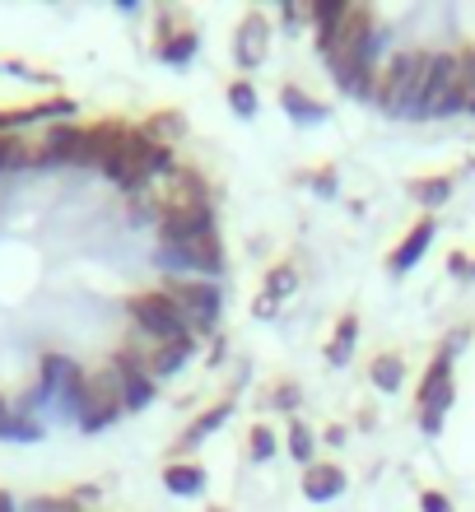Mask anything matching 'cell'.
<instances>
[{"label": "cell", "instance_id": "cell-12", "mask_svg": "<svg viewBox=\"0 0 475 512\" xmlns=\"http://www.w3.org/2000/svg\"><path fill=\"white\" fill-rule=\"evenodd\" d=\"M266 52H271V24H266V14L261 10H252L238 24V47H233V61L243 70H252V66H261L266 61Z\"/></svg>", "mask_w": 475, "mask_h": 512}, {"label": "cell", "instance_id": "cell-28", "mask_svg": "<svg viewBox=\"0 0 475 512\" xmlns=\"http://www.w3.org/2000/svg\"><path fill=\"white\" fill-rule=\"evenodd\" d=\"M229 108L238 112V117H257V89L247 80H233L229 84Z\"/></svg>", "mask_w": 475, "mask_h": 512}, {"label": "cell", "instance_id": "cell-26", "mask_svg": "<svg viewBox=\"0 0 475 512\" xmlns=\"http://www.w3.org/2000/svg\"><path fill=\"white\" fill-rule=\"evenodd\" d=\"M299 289V275H294V266H275L271 275H266V289H261V298H271L275 308H280V298L294 294Z\"/></svg>", "mask_w": 475, "mask_h": 512}, {"label": "cell", "instance_id": "cell-10", "mask_svg": "<svg viewBox=\"0 0 475 512\" xmlns=\"http://www.w3.org/2000/svg\"><path fill=\"white\" fill-rule=\"evenodd\" d=\"M112 373H117V391H122V405L126 410H140V405L154 401V391H159V382L140 368V359L131 350H117V359H112Z\"/></svg>", "mask_w": 475, "mask_h": 512}, {"label": "cell", "instance_id": "cell-3", "mask_svg": "<svg viewBox=\"0 0 475 512\" xmlns=\"http://www.w3.org/2000/svg\"><path fill=\"white\" fill-rule=\"evenodd\" d=\"M126 308H131V317H136V326H140V336L145 340H187L191 336L187 312L177 308L173 294L150 289V294H136Z\"/></svg>", "mask_w": 475, "mask_h": 512}, {"label": "cell", "instance_id": "cell-24", "mask_svg": "<svg viewBox=\"0 0 475 512\" xmlns=\"http://www.w3.org/2000/svg\"><path fill=\"white\" fill-rule=\"evenodd\" d=\"M196 52H201V33H196V28H187V33H173V38H163V47H159V56L168 61V66H187Z\"/></svg>", "mask_w": 475, "mask_h": 512}, {"label": "cell", "instance_id": "cell-11", "mask_svg": "<svg viewBox=\"0 0 475 512\" xmlns=\"http://www.w3.org/2000/svg\"><path fill=\"white\" fill-rule=\"evenodd\" d=\"M196 238H215V210H182V215H163L159 247L196 243Z\"/></svg>", "mask_w": 475, "mask_h": 512}, {"label": "cell", "instance_id": "cell-36", "mask_svg": "<svg viewBox=\"0 0 475 512\" xmlns=\"http://www.w3.org/2000/svg\"><path fill=\"white\" fill-rule=\"evenodd\" d=\"M308 182H313V187L322 191V196H336V173H331V168H322V173H313V177H308Z\"/></svg>", "mask_w": 475, "mask_h": 512}, {"label": "cell", "instance_id": "cell-8", "mask_svg": "<svg viewBox=\"0 0 475 512\" xmlns=\"http://www.w3.org/2000/svg\"><path fill=\"white\" fill-rule=\"evenodd\" d=\"M126 350L136 354L140 368H145V373L159 382V378H173L177 368H182L191 354H196V336H187V340H145V336H140L136 345H126Z\"/></svg>", "mask_w": 475, "mask_h": 512}, {"label": "cell", "instance_id": "cell-35", "mask_svg": "<svg viewBox=\"0 0 475 512\" xmlns=\"http://www.w3.org/2000/svg\"><path fill=\"white\" fill-rule=\"evenodd\" d=\"M466 340H471V331H466V326H457V331H448V336H443V350H438V354L457 359V354L466 350Z\"/></svg>", "mask_w": 475, "mask_h": 512}, {"label": "cell", "instance_id": "cell-39", "mask_svg": "<svg viewBox=\"0 0 475 512\" xmlns=\"http://www.w3.org/2000/svg\"><path fill=\"white\" fill-rule=\"evenodd\" d=\"M0 512H19V508H14V499L5 494V489H0Z\"/></svg>", "mask_w": 475, "mask_h": 512}, {"label": "cell", "instance_id": "cell-42", "mask_svg": "<svg viewBox=\"0 0 475 512\" xmlns=\"http://www.w3.org/2000/svg\"><path fill=\"white\" fill-rule=\"evenodd\" d=\"M471 275H475V261H471Z\"/></svg>", "mask_w": 475, "mask_h": 512}, {"label": "cell", "instance_id": "cell-14", "mask_svg": "<svg viewBox=\"0 0 475 512\" xmlns=\"http://www.w3.org/2000/svg\"><path fill=\"white\" fill-rule=\"evenodd\" d=\"M75 103L70 98H52V103H38V108H19V112H0V135H14V131H24V126L33 122H56L61 126V117H75Z\"/></svg>", "mask_w": 475, "mask_h": 512}, {"label": "cell", "instance_id": "cell-27", "mask_svg": "<svg viewBox=\"0 0 475 512\" xmlns=\"http://www.w3.org/2000/svg\"><path fill=\"white\" fill-rule=\"evenodd\" d=\"M33 163V149L19 140V135H0V173H14V168H24Z\"/></svg>", "mask_w": 475, "mask_h": 512}, {"label": "cell", "instance_id": "cell-37", "mask_svg": "<svg viewBox=\"0 0 475 512\" xmlns=\"http://www.w3.org/2000/svg\"><path fill=\"white\" fill-rule=\"evenodd\" d=\"M275 405H285V410H294V405H299V391H294V387H280V391H275Z\"/></svg>", "mask_w": 475, "mask_h": 512}, {"label": "cell", "instance_id": "cell-31", "mask_svg": "<svg viewBox=\"0 0 475 512\" xmlns=\"http://www.w3.org/2000/svg\"><path fill=\"white\" fill-rule=\"evenodd\" d=\"M247 457H252V461H271L275 457V433L266 429V424H257V429H252V438H247Z\"/></svg>", "mask_w": 475, "mask_h": 512}, {"label": "cell", "instance_id": "cell-21", "mask_svg": "<svg viewBox=\"0 0 475 512\" xmlns=\"http://www.w3.org/2000/svg\"><path fill=\"white\" fill-rule=\"evenodd\" d=\"M345 10H350L345 0H313V5H308V14H313V24H317V47H326V42L336 38Z\"/></svg>", "mask_w": 475, "mask_h": 512}, {"label": "cell", "instance_id": "cell-19", "mask_svg": "<svg viewBox=\"0 0 475 512\" xmlns=\"http://www.w3.org/2000/svg\"><path fill=\"white\" fill-rule=\"evenodd\" d=\"M233 415V401H219V405H210V410H205V415H196V424H191L187 433H182V438H177V452H191V447L196 443H205V438H210V433L219 429V424H224V419Z\"/></svg>", "mask_w": 475, "mask_h": 512}, {"label": "cell", "instance_id": "cell-2", "mask_svg": "<svg viewBox=\"0 0 475 512\" xmlns=\"http://www.w3.org/2000/svg\"><path fill=\"white\" fill-rule=\"evenodd\" d=\"M457 112H466L462 56H457V52H434V56H429V75H424L420 122H438V117H457Z\"/></svg>", "mask_w": 475, "mask_h": 512}, {"label": "cell", "instance_id": "cell-33", "mask_svg": "<svg viewBox=\"0 0 475 512\" xmlns=\"http://www.w3.org/2000/svg\"><path fill=\"white\" fill-rule=\"evenodd\" d=\"M19 512H80L75 499H28Z\"/></svg>", "mask_w": 475, "mask_h": 512}, {"label": "cell", "instance_id": "cell-15", "mask_svg": "<svg viewBox=\"0 0 475 512\" xmlns=\"http://www.w3.org/2000/svg\"><path fill=\"white\" fill-rule=\"evenodd\" d=\"M340 489H345V471L331 466V461H313V466H303V494L313 503H326L336 499Z\"/></svg>", "mask_w": 475, "mask_h": 512}, {"label": "cell", "instance_id": "cell-16", "mask_svg": "<svg viewBox=\"0 0 475 512\" xmlns=\"http://www.w3.org/2000/svg\"><path fill=\"white\" fill-rule=\"evenodd\" d=\"M80 373V364L75 359H66V354H47L42 359V382H38V401H61V391H66V382Z\"/></svg>", "mask_w": 475, "mask_h": 512}, {"label": "cell", "instance_id": "cell-41", "mask_svg": "<svg viewBox=\"0 0 475 512\" xmlns=\"http://www.w3.org/2000/svg\"><path fill=\"white\" fill-rule=\"evenodd\" d=\"M210 512H224V508H210Z\"/></svg>", "mask_w": 475, "mask_h": 512}, {"label": "cell", "instance_id": "cell-17", "mask_svg": "<svg viewBox=\"0 0 475 512\" xmlns=\"http://www.w3.org/2000/svg\"><path fill=\"white\" fill-rule=\"evenodd\" d=\"M163 489L177 494V499H196L205 489V471L196 461H168V466H163Z\"/></svg>", "mask_w": 475, "mask_h": 512}, {"label": "cell", "instance_id": "cell-30", "mask_svg": "<svg viewBox=\"0 0 475 512\" xmlns=\"http://www.w3.org/2000/svg\"><path fill=\"white\" fill-rule=\"evenodd\" d=\"M289 457L299 461V466H313V433H308V424L289 429Z\"/></svg>", "mask_w": 475, "mask_h": 512}, {"label": "cell", "instance_id": "cell-34", "mask_svg": "<svg viewBox=\"0 0 475 512\" xmlns=\"http://www.w3.org/2000/svg\"><path fill=\"white\" fill-rule=\"evenodd\" d=\"M420 512H452V499L443 489H424L420 494Z\"/></svg>", "mask_w": 475, "mask_h": 512}, {"label": "cell", "instance_id": "cell-9", "mask_svg": "<svg viewBox=\"0 0 475 512\" xmlns=\"http://www.w3.org/2000/svg\"><path fill=\"white\" fill-rule=\"evenodd\" d=\"M33 163H89V126H47V135H42V149H33Z\"/></svg>", "mask_w": 475, "mask_h": 512}, {"label": "cell", "instance_id": "cell-4", "mask_svg": "<svg viewBox=\"0 0 475 512\" xmlns=\"http://www.w3.org/2000/svg\"><path fill=\"white\" fill-rule=\"evenodd\" d=\"M457 401V382H452V359L448 354H434V364L424 368L420 382V429L424 433H443V415Z\"/></svg>", "mask_w": 475, "mask_h": 512}, {"label": "cell", "instance_id": "cell-1", "mask_svg": "<svg viewBox=\"0 0 475 512\" xmlns=\"http://www.w3.org/2000/svg\"><path fill=\"white\" fill-rule=\"evenodd\" d=\"M429 56L434 52H420V47H415V52H396L392 61H387V70L378 75V94H373V103H378L387 117H396V122H420Z\"/></svg>", "mask_w": 475, "mask_h": 512}, {"label": "cell", "instance_id": "cell-40", "mask_svg": "<svg viewBox=\"0 0 475 512\" xmlns=\"http://www.w3.org/2000/svg\"><path fill=\"white\" fill-rule=\"evenodd\" d=\"M5 415H10V405H5V401H0V424H5Z\"/></svg>", "mask_w": 475, "mask_h": 512}, {"label": "cell", "instance_id": "cell-22", "mask_svg": "<svg viewBox=\"0 0 475 512\" xmlns=\"http://www.w3.org/2000/svg\"><path fill=\"white\" fill-rule=\"evenodd\" d=\"M410 196H415L424 210H438V205L452 201V177H448V173H438V177H415V182H410Z\"/></svg>", "mask_w": 475, "mask_h": 512}, {"label": "cell", "instance_id": "cell-25", "mask_svg": "<svg viewBox=\"0 0 475 512\" xmlns=\"http://www.w3.org/2000/svg\"><path fill=\"white\" fill-rule=\"evenodd\" d=\"M0 438H10V443H38L42 424L33 415H24V410H10V415H5V424H0Z\"/></svg>", "mask_w": 475, "mask_h": 512}, {"label": "cell", "instance_id": "cell-6", "mask_svg": "<svg viewBox=\"0 0 475 512\" xmlns=\"http://www.w3.org/2000/svg\"><path fill=\"white\" fill-rule=\"evenodd\" d=\"M168 294L177 298V308L187 312L191 336H196V331H210V326L219 322L224 294H219V284H215V280H182V284H173Z\"/></svg>", "mask_w": 475, "mask_h": 512}, {"label": "cell", "instance_id": "cell-29", "mask_svg": "<svg viewBox=\"0 0 475 512\" xmlns=\"http://www.w3.org/2000/svg\"><path fill=\"white\" fill-rule=\"evenodd\" d=\"M145 135H150V140H159V145L177 140V135H182V122H177V112H159V117H150V122H145Z\"/></svg>", "mask_w": 475, "mask_h": 512}, {"label": "cell", "instance_id": "cell-23", "mask_svg": "<svg viewBox=\"0 0 475 512\" xmlns=\"http://www.w3.org/2000/svg\"><path fill=\"white\" fill-rule=\"evenodd\" d=\"M368 378L378 391H401V378H406V364H401V354H378L373 364H368Z\"/></svg>", "mask_w": 475, "mask_h": 512}, {"label": "cell", "instance_id": "cell-13", "mask_svg": "<svg viewBox=\"0 0 475 512\" xmlns=\"http://www.w3.org/2000/svg\"><path fill=\"white\" fill-rule=\"evenodd\" d=\"M434 233H438L434 215H424L420 224H415V229H410L406 238L396 243V252L387 256V270H392V275H410V270H415V266L424 261V252L434 247Z\"/></svg>", "mask_w": 475, "mask_h": 512}, {"label": "cell", "instance_id": "cell-20", "mask_svg": "<svg viewBox=\"0 0 475 512\" xmlns=\"http://www.w3.org/2000/svg\"><path fill=\"white\" fill-rule=\"evenodd\" d=\"M354 340H359V317H354V312H345V317L336 322V336H331V345H326V364H336V368L350 364Z\"/></svg>", "mask_w": 475, "mask_h": 512}, {"label": "cell", "instance_id": "cell-7", "mask_svg": "<svg viewBox=\"0 0 475 512\" xmlns=\"http://www.w3.org/2000/svg\"><path fill=\"white\" fill-rule=\"evenodd\" d=\"M122 391H117V373L112 368H103V373H89V405H84L80 415V429L84 433H98L108 429V424H117L122 419Z\"/></svg>", "mask_w": 475, "mask_h": 512}, {"label": "cell", "instance_id": "cell-5", "mask_svg": "<svg viewBox=\"0 0 475 512\" xmlns=\"http://www.w3.org/2000/svg\"><path fill=\"white\" fill-rule=\"evenodd\" d=\"M159 266L163 270H187L191 280H215L224 275V247H219V233L215 238H196V243H173V247H159Z\"/></svg>", "mask_w": 475, "mask_h": 512}, {"label": "cell", "instance_id": "cell-18", "mask_svg": "<svg viewBox=\"0 0 475 512\" xmlns=\"http://www.w3.org/2000/svg\"><path fill=\"white\" fill-rule=\"evenodd\" d=\"M280 108L289 112V122H299V126H317L326 117V103L308 98L299 84H285V89H280Z\"/></svg>", "mask_w": 475, "mask_h": 512}, {"label": "cell", "instance_id": "cell-38", "mask_svg": "<svg viewBox=\"0 0 475 512\" xmlns=\"http://www.w3.org/2000/svg\"><path fill=\"white\" fill-rule=\"evenodd\" d=\"M448 266H452V275H471V261H466L462 252H452V256H448Z\"/></svg>", "mask_w": 475, "mask_h": 512}, {"label": "cell", "instance_id": "cell-32", "mask_svg": "<svg viewBox=\"0 0 475 512\" xmlns=\"http://www.w3.org/2000/svg\"><path fill=\"white\" fill-rule=\"evenodd\" d=\"M462 89H466V112L475 117V47L462 52Z\"/></svg>", "mask_w": 475, "mask_h": 512}]
</instances>
